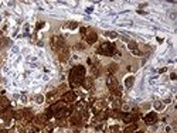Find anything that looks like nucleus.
<instances>
[{
    "label": "nucleus",
    "mask_w": 177,
    "mask_h": 133,
    "mask_svg": "<svg viewBox=\"0 0 177 133\" xmlns=\"http://www.w3.org/2000/svg\"><path fill=\"white\" fill-rule=\"evenodd\" d=\"M33 122V126L38 130V129H43L44 126L48 123V117L45 115H38V116H34V119L31 120Z\"/></svg>",
    "instance_id": "4"
},
{
    "label": "nucleus",
    "mask_w": 177,
    "mask_h": 133,
    "mask_svg": "<svg viewBox=\"0 0 177 133\" xmlns=\"http://www.w3.org/2000/svg\"><path fill=\"white\" fill-rule=\"evenodd\" d=\"M0 133H9V130H6V129H1V130H0Z\"/></svg>",
    "instance_id": "34"
},
{
    "label": "nucleus",
    "mask_w": 177,
    "mask_h": 133,
    "mask_svg": "<svg viewBox=\"0 0 177 133\" xmlns=\"http://www.w3.org/2000/svg\"><path fill=\"white\" fill-rule=\"evenodd\" d=\"M58 54H60V60L61 61H67L68 60V50L67 48H61L60 51H58Z\"/></svg>",
    "instance_id": "17"
},
{
    "label": "nucleus",
    "mask_w": 177,
    "mask_h": 133,
    "mask_svg": "<svg viewBox=\"0 0 177 133\" xmlns=\"http://www.w3.org/2000/svg\"><path fill=\"white\" fill-rule=\"evenodd\" d=\"M63 102H65V103H74V102L77 101V94L74 92V91H67V92H64L63 94Z\"/></svg>",
    "instance_id": "7"
},
{
    "label": "nucleus",
    "mask_w": 177,
    "mask_h": 133,
    "mask_svg": "<svg viewBox=\"0 0 177 133\" xmlns=\"http://www.w3.org/2000/svg\"><path fill=\"white\" fill-rule=\"evenodd\" d=\"M43 26H44V23H38V24H37V28H41Z\"/></svg>",
    "instance_id": "33"
},
{
    "label": "nucleus",
    "mask_w": 177,
    "mask_h": 133,
    "mask_svg": "<svg viewBox=\"0 0 177 133\" xmlns=\"http://www.w3.org/2000/svg\"><path fill=\"white\" fill-rule=\"evenodd\" d=\"M84 37H85V40H87V43H88V44H94V43L98 40V34H97V31H94V30L88 28L87 33L84 34Z\"/></svg>",
    "instance_id": "8"
},
{
    "label": "nucleus",
    "mask_w": 177,
    "mask_h": 133,
    "mask_svg": "<svg viewBox=\"0 0 177 133\" xmlns=\"http://www.w3.org/2000/svg\"><path fill=\"white\" fill-rule=\"evenodd\" d=\"M157 122V115L154 113V112H150V113H147L145 116V123L146 125H154Z\"/></svg>",
    "instance_id": "11"
},
{
    "label": "nucleus",
    "mask_w": 177,
    "mask_h": 133,
    "mask_svg": "<svg viewBox=\"0 0 177 133\" xmlns=\"http://www.w3.org/2000/svg\"><path fill=\"white\" fill-rule=\"evenodd\" d=\"M106 85H108V88H109V91H111L112 96H119V98H121L122 89H121V86H119L118 79L115 78L113 75H109V77L106 78Z\"/></svg>",
    "instance_id": "2"
},
{
    "label": "nucleus",
    "mask_w": 177,
    "mask_h": 133,
    "mask_svg": "<svg viewBox=\"0 0 177 133\" xmlns=\"http://www.w3.org/2000/svg\"><path fill=\"white\" fill-rule=\"evenodd\" d=\"M84 78H85V67L84 65H75L70 71V85L73 88H78L82 85Z\"/></svg>",
    "instance_id": "1"
},
{
    "label": "nucleus",
    "mask_w": 177,
    "mask_h": 133,
    "mask_svg": "<svg viewBox=\"0 0 177 133\" xmlns=\"http://www.w3.org/2000/svg\"><path fill=\"white\" fill-rule=\"evenodd\" d=\"M108 116H109V110L108 109H102V110H99V112H97V119L98 120H105Z\"/></svg>",
    "instance_id": "15"
},
{
    "label": "nucleus",
    "mask_w": 177,
    "mask_h": 133,
    "mask_svg": "<svg viewBox=\"0 0 177 133\" xmlns=\"http://www.w3.org/2000/svg\"><path fill=\"white\" fill-rule=\"evenodd\" d=\"M109 116L111 117H122V112L118 109H112V110H109Z\"/></svg>",
    "instance_id": "19"
},
{
    "label": "nucleus",
    "mask_w": 177,
    "mask_h": 133,
    "mask_svg": "<svg viewBox=\"0 0 177 133\" xmlns=\"http://www.w3.org/2000/svg\"><path fill=\"white\" fill-rule=\"evenodd\" d=\"M135 133H143V132H135Z\"/></svg>",
    "instance_id": "35"
},
{
    "label": "nucleus",
    "mask_w": 177,
    "mask_h": 133,
    "mask_svg": "<svg viewBox=\"0 0 177 133\" xmlns=\"http://www.w3.org/2000/svg\"><path fill=\"white\" fill-rule=\"evenodd\" d=\"M13 117H14L16 120H20V122H23V120H24V109L13 112Z\"/></svg>",
    "instance_id": "16"
},
{
    "label": "nucleus",
    "mask_w": 177,
    "mask_h": 133,
    "mask_svg": "<svg viewBox=\"0 0 177 133\" xmlns=\"http://www.w3.org/2000/svg\"><path fill=\"white\" fill-rule=\"evenodd\" d=\"M94 85V78L92 77H85L84 81H82V86L85 88V89H91Z\"/></svg>",
    "instance_id": "14"
},
{
    "label": "nucleus",
    "mask_w": 177,
    "mask_h": 133,
    "mask_svg": "<svg viewBox=\"0 0 177 133\" xmlns=\"http://www.w3.org/2000/svg\"><path fill=\"white\" fill-rule=\"evenodd\" d=\"M170 78H171V79H176V78H177V77H176V74H174V72H173V74H171V75H170Z\"/></svg>",
    "instance_id": "32"
},
{
    "label": "nucleus",
    "mask_w": 177,
    "mask_h": 133,
    "mask_svg": "<svg viewBox=\"0 0 177 133\" xmlns=\"http://www.w3.org/2000/svg\"><path fill=\"white\" fill-rule=\"evenodd\" d=\"M137 113L136 112H126V113H122V119H123V122L125 123H135L137 120Z\"/></svg>",
    "instance_id": "6"
},
{
    "label": "nucleus",
    "mask_w": 177,
    "mask_h": 133,
    "mask_svg": "<svg viewBox=\"0 0 177 133\" xmlns=\"http://www.w3.org/2000/svg\"><path fill=\"white\" fill-rule=\"evenodd\" d=\"M87 30H88L87 27H81V34H82V37H84V34L87 33Z\"/></svg>",
    "instance_id": "30"
},
{
    "label": "nucleus",
    "mask_w": 177,
    "mask_h": 133,
    "mask_svg": "<svg viewBox=\"0 0 177 133\" xmlns=\"http://www.w3.org/2000/svg\"><path fill=\"white\" fill-rule=\"evenodd\" d=\"M58 98H60V92H58V89H57V91H53V92H48V95H47V101L51 102V103L57 102V101H58Z\"/></svg>",
    "instance_id": "13"
},
{
    "label": "nucleus",
    "mask_w": 177,
    "mask_h": 133,
    "mask_svg": "<svg viewBox=\"0 0 177 133\" xmlns=\"http://www.w3.org/2000/svg\"><path fill=\"white\" fill-rule=\"evenodd\" d=\"M133 82H135V77H128V78L125 79L126 88H132V86H133Z\"/></svg>",
    "instance_id": "20"
},
{
    "label": "nucleus",
    "mask_w": 177,
    "mask_h": 133,
    "mask_svg": "<svg viewBox=\"0 0 177 133\" xmlns=\"http://www.w3.org/2000/svg\"><path fill=\"white\" fill-rule=\"evenodd\" d=\"M58 126H67V119L65 117H63V119H58V123H57Z\"/></svg>",
    "instance_id": "26"
},
{
    "label": "nucleus",
    "mask_w": 177,
    "mask_h": 133,
    "mask_svg": "<svg viewBox=\"0 0 177 133\" xmlns=\"http://www.w3.org/2000/svg\"><path fill=\"white\" fill-rule=\"evenodd\" d=\"M10 108V101H9L6 96L0 95V110H4Z\"/></svg>",
    "instance_id": "12"
},
{
    "label": "nucleus",
    "mask_w": 177,
    "mask_h": 133,
    "mask_svg": "<svg viewBox=\"0 0 177 133\" xmlns=\"http://www.w3.org/2000/svg\"><path fill=\"white\" fill-rule=\"evenodd\" d=\"M128 47H129V50H132V51H135V50H137V44H136V43H135V41H129Z\"/></svg>",
    "instance_id": "24"
},
{
    "label": "nucleus",
    "mask_w": 177,
    "mask_h": 133,
    "mask_svg": "<svg viewBox=\"0 0 177 133\" xmlns=\"http://www.w3.org/2000/svg\"><path fill=\"white\" fill-rule=\"evenodd\" d=\"M43 101H44V96H43V95H37V96H36V102H37V103H41Z\"/></svg>",
    "instance_id": "28"
},
{
    "label": "nucleus",
    "mask_w": 177,
    "mask_h": 133,
    "mask_svg": "<svg viewBox=\"0 0 177 133\" xmlns=\"http://www.w3.org/2000/svg\"><path fill=\"white\" fill-rule=\"evenodd\" d=\"M98 53L102 55H106V57H112L115 54V44L113 43H109V41H106V43H102L99 48H98Z\"/></svg>",
    "instance_id": "3"
},
{
    "label": "nucleus",
    "mask_w": 177,
    "mask_h": 133,
    "mask_svg": "<svg viewBox=\"0 0 177 133\" xmlns=\"http://www.w3.org/2000/svg\"><path fill=\"white\" fill-rule=\"evenodd\" d=\"M51 47L54 48L55 51H60L61 48L65 47L64 38H63L61 36H55V37H53V38H51Z\"/></svg>",
    "instance_id": "5"
},
{
    "label": "nucleus",
    "mask_w": 177,
    "mask_h": 133,
    "mask_svg": "<svg viewBox=\"0 0 177 133\" xmlns=\"http://www.w3.org/2000/svg\"><path fill=\"white\" fill-rule=\"evenodd\" d=\"M9 43H10V40H9V38H4V37H3V38L0 40V48L6 47V46H7Z\"/></svg>",
    "instance_id": "23"
},
{
    "label": "nucleus",
    "mask_w": 177,
    "mask_h": 133,
    "mask_svg": "<svg viewBox=\"0 0 177 133\" xmlns=\"http://www.w3.org/2000/svg\"><path fill=\"white\" fill-rule=\"evenodd\" d=\"M116 70H118V65H116V64H115V63L109 64V67H108V71L111 72V75H112V74H113V72H115Z\"/></svg>",
    "instance_id": "21"
},
{
    "label": "nucleus",
    "mask_w": 177,
    "mask_h": 133,
    "mask_svg": "<svg viewBox=\"0 0 177 133\" xmlns=\"http://www.w3.org/2000/svg\"><path fill=\"white\" fill-rule=\"evenodd\" d=\"M109 132L111 133H122L121 129H119L118 126H111V127H109Z\"/></svg>",
    "instance_id": "25"
},
{
    "label": "nucleus",
    "mask_w": 177,
    "mask_h": 133,
    "mask_svg": "<svg viewBox=\"0 0 177 133\" xmlns=\"http://www.w3.org/2000/svg\"><path fill=\"white\" fill-rule=\"evenodd\" d=\"M106 103H108V102L105 101V99H98V101H95L94 102V112L97 113L99 110L106 109Z\"/></svg>",
    "instance_id": "10"
},
{
    "label": "nucleus",
    "mask_w": 177,
    "mask_h": 133,
    "mask_svg": "<svg viewBox=\"0 0 177 133\" xmlns=\"http://www.w3.org/2000/svg\"><path fill=\"white\" fill-rule=\"evenodd\" d=\"M105 34H106L108 37H111V38H116V37H118V34H116V33H112V31H108V33H105Z\"/></svg>",
    "instance_id": "27"
},
{
    "label": "nucleus",
    "mask_w": 177,
    "mask_h": 133,
    "mask_svg": "<svg viewBox=\"0 0 177 133\" xmlns=\"http://www.w3.org/2000/svg\"><path fill=\"white\" fill-rule=\"evenodd\" d=\"M137 129V125L136 123H130L129 126H126L125 127V130H123V133H135Z\"/></svg>",
    "instance_id": "18"
},
{
    "label": "nucleus",
    "mask_w": 177,
    "mask_h": 133,
    "mask_svg": "<svg viewBox=\"0 0 177 133\" xmlns=\"http://www.w3.org/2000/svg\"><path fill=\"white\" fill-rule=\"evenodd\" d=\"M154 106H156V109H161V103H160V102L156 101V102H154Z\"/></svg>",
    "instance_id": "29"
},
{
    "label": "nucleus",
    "mask_w": 177,
    "mask_h": 133,
    "mask_svg": "<svg viewBox=\"0 0 177 133\" xmlns=\"http://www.w3.org/2000/svg\"><path fill=\"white\" fill-rule=\"evenodd\" d=\"M0 117L6 122V123H10L11 122V119H13V110L10 109H4L1 110V113H0Z\"/></svg>",
    "instance_id": "9"
},
{
    "label": "nucleus",
    "mask_w": 177,
    "mask_h": 133,
    "mask_svg": "<svg viewBox=\"0 0 177 133\" xmlns=\"http://www.w3.org/2000/svg\"><path fill=\"white\" fill-rule=\"evenodd\" d=\"M68 26H70V28H75V27H78V24H77V23H70Z\"/></svg>",
    "instance_id": "31"
},
{
    "label": "nucleus",
    "mask_w": 177,
    "mask_h": 133,
    "mask_svg": "<svg viewBox=\"0 0 177 133\" xmlns=\"http://www.w3.org/2000/svg\"><path fill=\"white\" fill-rule=\"evenodd\" d=\"M43 133H53V125H47L43 127Z\"/></svg>",
    "instance_id": "22"
}]
</instances>
